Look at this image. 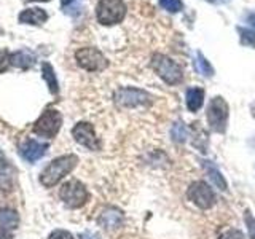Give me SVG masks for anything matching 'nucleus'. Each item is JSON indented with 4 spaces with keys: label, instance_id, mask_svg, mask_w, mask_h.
Listing matches in <instances>:
<instances>
[{
    "label": "nucleus",
    "instance_id": "nucleus-1",
    "mask_svg": "<svg viewBox=\"0 0 255 239\" xmlns=\"http://www.w3.org/2000/svg\"><path fill=\"white\" fill-rule=\"evenodd\" d=\"M78 163L77 155H64L53 159V161L45 166V169L40 174V183L46 188H51L66 177L67 174L74 171Z\"/></svg>",
    "mask_w": 255,
    "mask_h": 239
},
{
    "label": "nucleus",
    "instance_id": "nucleus-2",
    "mask_svg": "<svg viewBox=\"0 0 255 239\" xmlns=\"http://www.w3.org/2000/svg\"><path fill=\"white\" fill-rule=\"evenodd\" d=\"M126 5L123 0H99L96 6V18L102 26H114L125 19Z\"/></svg>",
    "mask_w": 255,
    "mask_h": 239
},
{
    "label": "nucleus",
    "instance_id": "nucleus-3",
    "mask_svg": "<svg viewBox=\"0 0 255 239\" xmlns=\"http://www.w3.org/2000/svg\"><path fill=\"white\" fill-rule=\"evenodd\" d=\"M151 67L158 74V77L167 85H177L182 82V67L164 54H155L153 59H151Z\"/></svg>",
    "mask_w": 255,
    "mask_h": 239
},
{
    "label": "nucleus",
    "instance_id": "nucleus-4",
    "mask_svg": "<svg viewBox=\"0 0 255 239\" xmlns=\"http://www.w3.org/2000/svg\"><path fill=\"white\" fill-rule=\"evenodd\" d=\"M59 196L62 203L70 209H78V207L85 206L88 199H90V193H88L86 187L80 180H69L64 183L59 191Z\"/></svg>",
    "mask_w": 255,
    "mask_h": 239
},
{
    "label": "nucleus",
    "instance_id": "nucleus-5",
    "mask_svg": "<svg viewBox=\"0 0 255 239\" xmlns=\"http://www.w3.org/2000/svg\"><path fill=\"white\" fill-rule=\"evenodd\" d=\"M61 124H62V115L59 114L58 110L54 109H48L45 110L40 118L34 123V131L37 135L40 137H46V139H53L56 134L59 132L61 129Z\"/></svg>",
    "mask_w": 255,
    "mask_h": 239
},
{
    "label": "nucleus",
    "instance_id": "nucleus-6",
    "mask_svg": "<svg viewBox=\"0 0 255 239\" xmlns=\"http://www.w3.org/2000/svg\"><path fill=\"white\" fill-rule=\"evenodd\" d=\"M206 118L212 131H217V132L225 131L227 123H228V104L225 102V99L219 98V96L211 99L209 106H207Z\"/></svg>",
    "mask_w": 255,
    "mask_h": 239
},
{
    "label": "nucleus",
    "instance_id": "nucleus-7",
    "mask_svg": "<svg viewBox=\"0 0 255 239\" xmlns=\"http://www.w3.org/2000/svg\"><path fill=\"white\" fill-rule=\"evenodd\" d=\"M75 59L78 66L88 72H101L109 66L106 56L98 48H91V46L80 48L75 53Z\"/></svg>",
    "mask_w": 255,
    "mask_h": 239
},
{
    "label": "nucleus",
    "instance_id": "nucleus-8",
    "mask_svg": "<svg viewBox=\"0 0 255 239\" xmlns=\"http://www.w3.org/2000/svg\"><path fill=\"white\" fill-rule=\"evenodd\" d=\"M115 102L120 107H126V109H135V107H142V106H148L151 102V96L143 91L137 90V88H120L115 93Z\"/></svg>",
    "mask_w": 255,
    "mask_h": 239
},
{
    "label": "nucleus",
    "instance_id": "nucleus-9",
    "mask_svg": "<svg viewBox=\"0 0 255 239\" xmlns=\"http://www.w3.org/2000/svg\"><path fill=\"white\" fill-rule=\"evenodd\" d=\"M72 135H74V139L80 143V145L86 147L88 150H99L101 148V142L98 137H96L94 127L90 123H86V121L77 123L74 126V129H72Z\"/></svg>",
    "mask_w": 255,
    "mask_h": 239
},
{
    "label": "nucleus",
    "instance_id": "nucleus-10",
    "mask_svg": "<svg viewBox=\"0 0 255 239\" xmlns=\"http://www.w3.org/2000/svg\"><path fill=\"white\" fill-rule=\"evenodd\" d=\"M188 198L201 209H209L215 203V195L206 182H196L188 188Z\"/></svg>",
    "mask_w": 255,
    "mask_h": 239
},
{
    "label": "nucleus",
    "instance_id": "nucleus-11",
    "mask_svg": "<svg viewBox=\"0 0 255 239\" xmlns=\"http://www.w3.org/2000/svg\"><path fill=\"white\" fill-rule=\"evenodd\" d=\"M48 150L46 142H40L35 139H26L19 145V153L21 156L29 163H35L42 158Z\"/></svg>",
    "mask_w": 255,
    "mask_h": 239
},
{
    "label": "nucleus",
    "instance_id": "nucleus-12",
    "mask_svg": "<svg viewBox=\"0 0 255 239\" xmlns=\"http://www.w3.org/2000/svg\"><path fill=\"white\" fill-rule=\"evenodd\" d=\"M48 19V13L42 8H26L19 13L21 24H32V26H42Z\"/></svg>",
    "mask_w": 255,
    "mask_h": 239
},
{
    "label": "nucleus",
    "instance_id": "nucleus-13",
    "mask_svg": "<svg viewBox=\"0 0 255 239\" xmlns=\"http://www.w3.org/2000/svg\"><path fill=\"white\" fill-rule=\"evenodd\" d=\"M122 222H123V214L120 212L118 209H115V207H107V209L104 211L101 214V217H99L101 225L109 228V230L118 228L120 225H122Z\"/></svg>",
    "mask_w": 255,
    "mask_h": 239
},
{
    "label": "nucleus",
    "instance_id": "nucleus-14",
    "mask_svg": "<svg viewBox=\"0 0 255 239\" xmlns=\"http://www.w3.org/2000/svg\"><path fill=\"white\" fill-rule=\"evenodd\" d=\"M10 64L18 69H30L35 64V56L29 50H21L10 54Z\"/></svg>",
    "mask_w": 255,
    "mask_h": 239
},
{
    "label": "nucleus",
    "instance_id": "nucleus-15",
    "mask_svg": "<svg viewBox=\"0 0 255 239\" xmlns=\"http://www.w3.org/2000/svg\"><path fill=\"white\" fill-rule=\"evenodd\" d=\"M19 225V215L16 211L10 209V207H3L0 209V228L5 231L16 230Z\"/></svg>",
    "mask_w": 255,
    "mask_h": 239
},
{
    "label": "nucleus",
    "instance_id": "nucleus-16",
    "mask_svg": "<svg viewBox=\"0 0 255 239\" xmlns=\"http://www.w3.org/2000/svg\"><path fill=\"white\" fill-rule=\"evenodd\" d=\"M204 90L203 88H190L187 91V107L190 112H196L203 107Z\"/></svg>",
    "mask_w": 255,
    "mask_h": 239
},
{
    "label": "nucleus",
    "instance_id": "nucleus-17",
    "mask_svg": "<svg viewBox=\"0 0 255 239\" xmlns=\"http://www.w3.org/2000/svg\"><path fill=\"white\" fill-rule=\"evenodd\" d=\"M42 75L45 78L48 88H50V91L53 94H58V91H59L58 78H56V75H54V69L51 67V64H48V62H43L42 64Z\"/></svg>",
    "mask_w": 255,
    "mask_h": 239
},
{
    "label": "nucleus",
    "instance_id": "nucleus-18",
    "mask_svg": "<svg viewBox=\"0 0 255 239\" xmlns=\"http://www.w3.org/2000/svg\"><path fill=\"white\" fill-rule=\"evenodd\" d=\"M195 69L198 74H201L203 77H212L214 75V69L209 64L201 51H196V59H195Z\"/></svg>",
    "mask_w": 255,
    "mask_h": 239
},
{
    "label": "nucleus",
    "instance_id": "nucleus-19",
    "mask_svg": "<svg viewBox=\"0 0 255 239\" xmlns=\"http://www.w3.org/2000/svg\"><path fill=\"white\" fill-rule=\"evenodd\" d=\"M238 34H239V38H241L243 45L255 48V30L254 29L238 26Z\"/></svg>",
    "mask_w": 255,
    "mask_h": 239
},
{
    "label": "nucleus",
    "instance_id": "nucleus-20",
    "mask_svg": "<svg viewBox=\"0 0 255 239\" xmlns=\"http://www.w3.org/2000/svg\"><path fill=\"white\" fill-rule=\"evenodd\" d=\"M158 2L166 11H169V13H177L182 10V6H183L180 0H158Z\"/></svg>",
    "mask_w": 255,
    "mask_h": 239
},
{
    "label": "nucleus",
    "instance_id": "nucleus-21",
    "mask_svg": "<svg viewBox=\"0 0 255 239\" xmlns=\"http://www.w3.org/2000/svg\"><path fill=\"white\" fill-rule=\"evenodd\" d=\"M207 172H209V175H211V180L215 183L217 187H220L222 190H227V182L223 180V177H222V174L215 169L214 166H209V169H207Z\"/></svg>",
    "mask_w": 255,
    "mask_h": 239
},
{
    "label": "nucleus",
    "instance_id": "nucleus-22",
    "mask_svg": "<svg viewBox=\"0 0 255 239\" xmlns=\"http://www.w3.org/2000/svg\"><path fill=\"white\" fill-rule=\"evenodd\" d=\"M172 137H174V140H177V142H182V140H185V137H187V127L183 126L182 123H175L174 126H172Z\"/></svg>",
    "mask_w": 255,
    "mask_h": 239
},
{
    "label": "nucleus",
    "instance_id": "nucleus-23",
    "mask_svg": "<svg viewBox=\"0 0 255 239\" xmlns=\"http://www.w3.org/2000/svg\"><path fill=\"white\" fill-rule=\"evenodd\" d=\"M48 239H75V238L66 230H54L53 233L48 236Z\"/></svg>",
    "mask_w": 255,
    "mask_h": 239
},
{
    "label": "nucleus",
    "instance_id": "nucleus-24",
    "mask_svg": "<svg viewBox=\"0 0 255 239\" xmlns=\"http://www.w3.org/2000/svg\"><path fill=\"white\" fill-rule=\"evenodd\" d=\"M8 66H11L10 64V53H8L6 50H2L0 51V72L6 70Z\"/></svg>",
    "mask_w": 255,
    "mask_h": 239
},
{
    "label": "nucleus",
    "instance_id": "nucleus-25",
    "mask_svg": "<svg viewBox=\"0 0 255 239\" xmlns=\"http://www.w3.org/2000/svg\"><path fill=\"white\" fill-rule=\"evenodd\" d=\"M220 239H244V235L238 230H228L227 233H223Z\"/></svg>",
    "mask_w": 255,
    "mask_h": 239
},
{
    "label": "nucleus",
    "instance_id": "nucleus-26",
    "mask_svg": "<svg viewBox=\"0 0 255 239\" xmlns=\"http://www.w3.org/2000/svg\"><path fill=\"white\" fill-rule=\"evenodd\" d=\"M246 22L255 30V11H251V13L246 14Z\"/></svg>",
    "mask_w": 255,
    "mask_h": 239
},
{
    "label": "nucleus",
    "instance_id": "nucleus-27",
    "mask_svg": "<svg viewBox=\"0 0 255 239\" xmlns=\"http://www.w3.org/2000/svg\"><path fill=\"white\" fill-rule=\"evenodd\" d=\"M80 239H99V236L94 235V233H83L82 236H80Z\"/></svg>",
    "mask_w": 255,
    "mask_h": 239
},
{
    "label": "nucleus",
    "instance_id": "nucleus-28",
    "mask_svg": "<svg viewBox=\"0 0 255 239\" xmlns=\"http://www.w3.org/2000/svg\"><path fill=\"white\" fill-rule=\"evenodd\" d=\"M74 2H75V0H61L64 10H69V6H72V3H74Z\"/></svg>",
    "mask_w": 255,
    "mask_h": 239
},
{
    "label": "nucleus",
    "instance_id": "nucleus-29",
    "mask_svg": "<svg viewBox=\"0 0 255 239\" xmlns=\"http://www.w3.org/2000/svg\"><path fill=\"white\" fill-rule=\"evenodd\" d=\"M0 239H13V238H11V235H10V233H8V231L0 230Z\"/></svg>",
    "mask_w": 255,
    "mask_h": 239
},
{
    "label": "nucleus",
    "instance_id": "nucleus-30",
    "mask_svg": "<svg viewBox=\"0 0 255 239\" xmlns=\"http://www.w3.org/2000/svg\"><path fill=\"white\" fill-rule=\"evenodd\" d=\"M209 3H214V5H222V3H228L230 0H207Z\"/></svg>",
    "mask_w": 255,
    "mask_h": 239
},
{
    "label": "nucleus",
    "instance_id": "nucleus-31",
    "mask_svg": "<svg viewBox=\"0 0 255 239\" xmlns=\"http://www.w3.org/2000/svg\"><path fill=\"white\" fill-rule=\"evenodd\" d=\"M27 2H50V0H27Z\"/></svg>",
    "mask_w": 255,
    "mask_h": 239
},
{
    "label": "nucleus",
    "instance_id": "nucleus-32",
    "mask_svg": "<svg viewBox=\"0 0 255 239\" xmlns=\"http://www.w3.org/2000/svg\"><path fill=\"white\" fill-rule=\"evenodd\" d=\"M252 115H254V118H255V104H254V107H252Z\"/></svg>",
    "mask_w": 255,
    "mask_h": 239
},
{
    "label": "nucleus",
    "instance_id": "nucleus-33",
    "mask_svg": "<svg viewBox=\"0 0 255 239\" xmlns=\"http://www.w3.org/2000/svg\"><path fill=\"white\" fill-rule=\"evenodd\" d=\"M252 228H255V227H252Z\"/></svg>",
    "mask_w": 255,
    "mask_h": 239
}]
</instances>
